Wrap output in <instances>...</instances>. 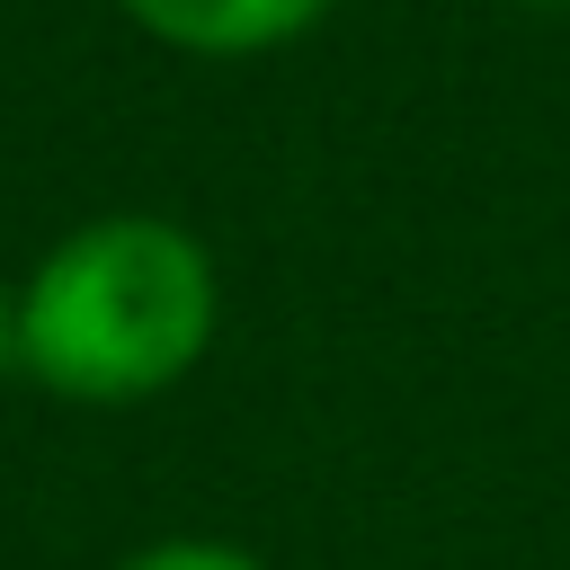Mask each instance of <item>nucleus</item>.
I'll return each mask as SVG.
<instances>
[{
    "label": "nucleus",
    "mask_w": 570,
    "mask_h": 570,
    "mask_svg": "<svg viewBox=\"0 0 570 570\" xmlns=\"http://www.w3.org/2000/svg\"><path fill=\"white\" fill-rule=\"evenodd\" d=\"M223 321L214 249L169 214H98L62 232L18 285L9 365H27L53 401L125 410L196 374Z\"/></svg>",
    "instance_id": "f257e3e1"
},
{
    "label": "nucleus",
    "mask_w": 570,
    "mask_h": 570,
    "mask_svg": "<svg viewBox=\"0 0 570 570\" xmlns=\"http://www.w3.org/2000/svg\"><path fill=\"white\" fill-rule=\"evenodd\" d=\"M142 36L178 45V53H214V62H240V53H276L294 36H312L338 0H116Z\"/></svg>",
    "instance_id": "f03ea898"
},
{
    "label": "nucleus",
    "mask_w": 570,
    "mask_h": 570,
    "mask_svg": "<svg viewBox=\"0 0 570 570\" xmlns=\"http://www.w3.org/2000/svg\"><path fill=\"white\" fill-rule=\"evenodd\" d=\"M125 570H267V561H249L240 543H214V534H169V543H142Z\"/></svg>",
    "instance_id": "7ed1b4c3"
},
{
    "label": "nucleus",
    "mask_w": 570,
    "mask_h": 570,
    "mask_svg": "<svg viewBox=\"0 0 570 570\" xmlns=\"http://www.w3.org/2000/svg\"><path fill=\"white\" fill-rule=\"evenodd\" d=\"M9 330H18V294H9V276H0V365H9Z\"/></svg>",
    "instance_id": "20e7f679"
},
{
    "label": "nucleus",
    "mask_w": 570,
    "mask_h": 570,
    "mask_svg": "<svg viewBox=\"0 0 570 570\" xmlns=\"http://www.w3.org/2000/svg\"><path fill=\"white\" fill-rule=\"evenodd\" d=\"M534 9H570V0H534Z\"/></svg>",
    "instance_id": "39448f33"
}]
</instances>
